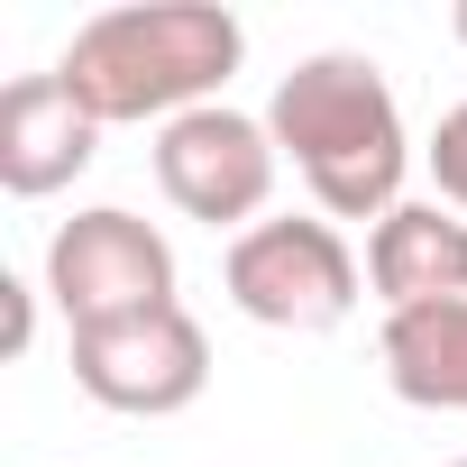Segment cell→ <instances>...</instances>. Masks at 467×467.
Masks as SVG:
<instances>
[{"mask_svg":"<svg viewBox=\"0 0 467 467\" xmlns=\"http://www.w3.org/2000/svg\"><path fill=\"white\" fill-rule=\"evenodd\" d=\"M385 385L421 412H467V303H421V312H385Z\"/></svg>","mask_w":467,"mask_h":467,"instance_id":"9c48e42d","label":"cell"},{"mask_svg":"<svg viewBox=\"0 0 467 467\" xmlns=\"http://www.w3.org/2000/svg\"><path fill=\"white\" fill-rule=\"evenodd\" d=\"M101 156V119L83 110V92L47 65V74H19L0 92V192L19 202H47L65 192L83 165Z\"/></svg>","mask_w":467,"mask_h":467,"instance_id":"52a82bcc","label":"cell"},{"mask_svg":"<svg viewBox=\"0 0 467 467\" xmlns=\"http://www.w3.org/2000/svg\"><path fill=\"white\" fill-rule=\"evenodd\" d=\"M421 165H431L440 202H449V211H467V101H458V110H440V129H431Z\"/></svg>","mask_w":467,"mask_h":467,"instance_id":"30bf717a","label":"cell"},{"mask_svg":"<svg viewBox=\"0 0 467 467\" xmlns=\"http://www.w3.org/2000/svg\"><path fill=\"white\" fill-rule=\"evenodd\" d=\"M0 294H10V358H28V339H37V294L10 275V285H0Z\"/></svg>","mask_w":467,"mask_h":467,"instance_id":"8fae6325","label":"cell"},{"mask_svg":"<svg viewBox=\"0 0 467 467\" xmlns=\"http://www.w3.org/2000/svg\"><path fill=\"white\" fill-rule=\"evenodd\" d=\"M275 174H285L275 129L248 119V110H229V101L183 110V119L156 129V183H165V202H174L183 220H202V229L248 239V229L266 220V202H275Z\"/></svg>","mask_w":467,"mask_h":467,"instance_id":"277c9868","label":"cell"},{"mask_svg":"<svg viewBox=\"0 0 467 467\" xmlns=\"http://www.w3.org/2000/svg\"><path fill=\"white\" fill-rule=\"evenodd\" d=\"M440 467H467V458H440Z\"/></svg>","mask_w":467,"mask_h":467,"instance_id":"4fadbf2b","label":"cell"},{"mask_svg":"<svg viewBox=\"0 0 467 467\" xmlns=\"http://www.w3.org/2000/svg\"><path fill=\"white\" fill-rule=\"evenodd\" d=\"M47 294H56V312L74 330L165 312L174 303V248H165L156 220H138L119 202H92L47 239Z\"/></svg>","mask_w":467,"mask_h":467,"instance_id":"5b68a950","label":"cell"},{"mask_svg":"<svg viewBox=\"0 0 467 467\" xmlns=\"http://www.w3.org/2000/svg\"><path fill=\"white\" fill-rule=\"evenodd\" d=\"M266 129H275V156L312 183L321 220H385L403 202L412 138H403V101L376 74V56H348V47L303 56L275 83Z\"/></svg>","mask_w":467,"mask_h":467,"instance_id":"6da1fadb","label":"cell"},{"mask_svg":"<svg viewBox=\"0 0 467 467\" xmlns=\"http://www.w3.org/2000/svg\"><path fill=\"white\" fill-rule=\"evenodd\" d=\"M367 285H376L385 312L467 303V211H449V202H394L367 229Z\"/></svg>","mask_w":467,"mask_h":467,"instance_id":"ba28073f","label":"cell"},{"mask_svg":"<svg viewBox=\"0 0 467 467\" xmlns=\"http://www.w3.org/2000/svg\"><path fill=\"white\" fill-rule=\"evenodd\" d=\"M248 28L220 10V0H129V10H101L74 28V47L56 56V74L83 92V110L101 129L119 119H183L211 110L220 83L239 74Z\"/></svg>","mask_w":467,"mask_h":467,"instance_id":"7a4b0ae2","label":"cell"},{"mask_svg":"<svg viewBox=\"0 0 467 467\" xmlns=\"http://www.w3.org/2000/svg\"><path fill=\"white\" fill-rule=\"evenodd\" d=\"M220 285L257 330H339L358 312V257L339 220H257L248 239H229Z\"/></svg>","mask_w":467,"mask_h":467,"instance_id":"3957f363","label":"cell"},{"mask_svg":"<svg viewBox=\"0 0 467 467\" xmlns=\"http://www.w3.org/2000/svg\"><path fill=\"white\" fill-rule=\"evenodd\" d=\"M74 385L101 403V412H129V421H165V412H192L202 385H211V339L183 303L165 312H138V321H101V330H74Z\"/></svg>","mask_w":467,"mask_h":467,"instance_id":"8992f818","label":"cell"},{"mask_svg":"<svg viewBox=\"0 0 467 467\" xmlns=\"http://www.w3.org/2000/svg\"><path fill=\"white\" fill-rule=\"evenodd\" d=\"M449 28H458V47H467V0H458V19H449Z\"/></svg>","mask_w":467,"mask_h":467,"instance_id":"7c38bea8","label":"cell"}]
</instances>
